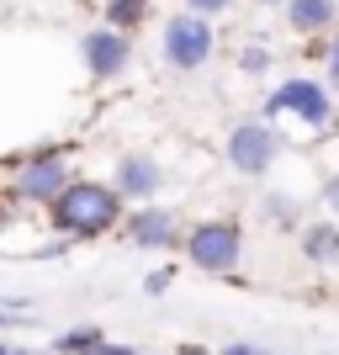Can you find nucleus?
I'll return each mask as SVG.
<instances>
[{
    "label": "nucleus",
    "instance_id": "f257e3e1",
    "mask_svg": "<svg viewBox=\"0 0 339 355\" xmlns=\"http://www.w3.org/2000/svg\"><path fill=\"white\" fill-rule=\"evenodd\" d=\"M53 223L74 239H96L117 223V196L106 186H96V180H69L64 196L53 202Z\"/></svg>",
    "mask_w": 339,
    "mask_h": 355
},
{
    "label": "nucleus",
    "instance_id": "f03ea898",
    "mask_svg": "<svg viewBox=\"0 0 339 355\" xmlns=\"http://www.w3.org/2000/svg\"><path fill=\"white\" fill-rule=\"evenodd\" d=\"M191 266L196 270H234L238 266V250H244V239H238V223L218 218V223H202L191 228Z\"/></svg>",
    "mask_w": 339,
    "mask_h": 355
},
{
    "label": "nucleus",
    "instance_id": "7ed1b4c3",
    "mask_svg": "<svg viewBox=\"0 0 339 355\" xmlns=\"http://www.w3.org/2000/svg\"><path fill=\"white\" fill-rule=\"evenodd\" d=\"M164 59L175 64V69H202L212 59V27H207L202 16H175L164 27Z\"/></svg>",
    "mask_w": 339,
    "mask_h": 355
},
{
    "label": "nucleus",
    "instance_id": "20e7f679",
    "mask_svg": "<svg viewBox=\"0 0 339 355\" xmlns=\"http://www.w3.org/2000/svg\"><path fill=\"white\" fill-rule=\"evenodd\" d=\"M228 159L244 175H266L270 159H276V133H270L266 122H238L234 138H228Z\"/></svg>",
    "mask_w": 339,
    "mask_h": 355
},
{
    "label": "nucleus",
    "instance_id": "39448f33",
    "mask_svg": "<svg viewBox=\"0 0 339 355\" xmlns=\"http://www.w3.org/2000/svg\"><path fill=\"white\" fill-rule=\"evenodd\" d=\"M80 53H85V69L96 74V80H112V74L128 69V59H133V43H128L117 27H101V32H85Z\"/></svg>",
    "mask_w": 339,
    "mask_h": 355
},
{
    "label": "nucleus",
    "instance_id": "423d86ee",
    "mask_svg": "<svg viewBox=\"0 0 339 355\" xmlns=\"http://www.w3.org/2000/svg\"><path fill=\"white\" fill-rule=\"evenodd\" d=\"M270 112H297L302 122L324 128L329 122V96H324V85H313V80H286V85L270 96Z\"/></svg>",
    "mask_w": 339,
    "mask_h": 355
},
{
    "label": "nucleus",
    "instance_id": "0eeeda50",
    "mask_svg": "<svg viewBox=\"0 0 339 355\" xmlns=\"http://www.w3.org/2000/svg\"><path fill=\"white\" fill-rule=\"evenodd\" d=\"M117 186L128 196H154L164 186V170H159V159H148V154H122V164H117Z\"/></svg>",
    "mask_w": 339,
    "mask_h": 355
},
{
    "label": "nucleus",
    "instance_id": "6e6552de",
    "mask_svg": "<svg viewBox=\"0 0 339 355\" xmlns=\"http://www.w3.org/2000/svg\"><path fill=\"white\" fill-rule=\"evenodd\" d=\"M16 186H21V196H32V202H37V196H64V186H69V180H64V164L48 154V159H32L27 170H21V180H16Z\"/></svg>",
    "mask_w": 339,
    "mask_h": 355
},
{
    "label": "nucleus",
    "instance_id": "1a4fd4ad",
    "mask_svg": "<svg viewBox=\"0 0 339 355\" xmlns=\"http://www.w3.org/2000/svg\"><path fill=\"white\" fill-rule=\"evenodd\" d=\"M128 239H133L138 250H170L175 244V218L170 212H138L128 223Z\"/></svg>",
    "mask_w": 339,
    "mask_h": 355
},
{
    "label": "nucleus",
    "instance_id": "9d476101",
    "mask_svg": "<svg viewBox=\"0 0 339 355\" xmlns=\"http://www.w3.org/2000/svg\"><path fill=\"white\" fill-rule=\"evenodd\" d=\"M334 0H292L286 6V21H292L297 32H318V27H329L334 21Z\"/></svg>",
    "mask_w": 339,
    "mask_h": 355
},
{
    "label": "nucleus",
    "instance_id": "9b49d317",
    "mask_svg": "<svg viewBox=\"0 0 339 355\" xmlns=\"http://www.w3.org/2000/svg\"><path fill=\"white\" fill-rule=\"evenodd\" d=\"M308 254H313V260H324V266H329V260H339V228L318 223V228L308 234Z\"/></svg>",
    "mask_w": 339,
    "mask_h": 355
},
{
    "label": "nucleus",
    "instance_id": "f8f14e48",
    "mask_svg": "<svg viewBox=\"0 0 339 355\" xmlns=\"http://www.w3.org/2000/svg\"><path fill=\"white\" fill-rule=\"evenodd\" d=\"M144 0H112V6H106V16H112V27H138V21H144Z\"/></svg>",
    "mask_w": 339,
    "mask_h": 355
},
{
    "label": "nucleus",
    "instance_id": "ddd939ff",
    "mask_svg": "<svg viewBox=\"0 0 339 355\" xmlns=\"http://www.w3.org/2000/svg\"><path fill=\"white\" fill-rule=\"evenodd\" d=\"M59 350H69V355L101 350V329H74V334H64V340H59Z\"/></svg>",
    "mask_w": 339,
    "mask_h": 355
},
{
    "label": "nucleus",
    "instance_id": "4468645a",
    "mask_svg": "<svg viewBox=\"0 0 339 355\" xmlns=\"http://www.w3.org/2000/svg\"><path fill=\"white\" fill-rule=\"evenodd\" d=\"M170 282H175V270H154V276H148V292H164V286H170Z\"/></svg>",
    "mask_w": 339,
    "mask_h": 355
},
{
    "label": "nucleus",
    "instance_id": "2eb2a0df",
    "mask_svg": "<svg viewBox=\"0 0 339 355\" xmlns=\"http://www.w3.org/2000/svg\"><path fill=\"white\" fill-rule=\"evenodd\" d=\"M186 6H191L196 16H212V11H223V6H228V0H186Z\"/></svg>",
    "mask_w": 339,
    "mask_h": 355
},
{
    "label": "nucleus",
    "instance_id": "dca6fc26",
    "mask_svg": "<svg viewBox=\"0 0 339 355\" xmlns=\"http://www.w3.org/2000/svg\"><path fill=\"white\" fill-rule=\"evenodd\" d=\"M266 64H270V59L260 53V48H250V53H244V69H266Z\"/></svg>",
    "mask_w": 339,
    "mask_h": 355
},
{
    "label": "nucleus",
    "instance_id": "f3484780",
    "mask_svg": "<svg viewBox=\"0 0 339 355\" xmlns=\"http://www.w3.org/2000/svg\"><path fill=\"white\" fill-rule=\"evenodd\" d=\"M324 202H329V207L339 212V175H334V180H329V186H324Z\"/></svg>",
    "mask_w": 339,
    "mask_h": 355
},
{
    "label": "nucleus",
    "instance_id": "a211bd4d",
    "mask_svg": "<svg viewBox=\"0 0 339 355\" xmlns=\"http://www.w3.org/2000/svg\"><path fill=\"white\" fill-rule=\"evenodd\" d=\"M329 80H334V90H339V43H334V53H329Z\"/></svg>",
    "mask_w": 339,
    "mask_h": 355
},
{
    "label": "nucleus",
    "instance_id": "6ab92c4d",
    "mask_svg": "<svg viewBox=\"0 0 339 355\" xmlns=\"http://www.w3.org/2000/svg\"><path fill=\"white\" fill-rule=\"evenodd\" d=\"M223 355H266V350H250V345H228Z\"/></svg>",
    "mask_w": 339,
    "mask_h": 355
},
{
    "label": "nucleus",
    "instance_id": "aec40b11",
    "mask_svg": "<svg viewBox=\"0 0 339 355\" xmlns=\"http://www.w3.org/2000/svg\"><path fill=\"white\" fill-rule=\"evenodd\" d=\"M11 324H21V318H11V313H0V329H11Z\"/></svg>",
    "mask_w": 339,
    "mask_h": 355
},
{
    "label": "nucleus",
    "instance_id": "412c9836",
    "mask_svg": "<svg viewBox=\"0 0 339 355\" xmlns=\"http://www.w3.org/2000/svg\"><path fill=\"white\" fill-rule=\"evenodd\" d=\"M106 355H138V350H106Z\"/></svg>",
    "mask_w": 339,
    "mask_h": 355
},
{
    "label": "nucleus",
    "instance_id": "4be33fe9",
    "mask_svg": "<svg viewBox=\"0 0 339 355\" xmlns=\"http://www.w3.org/2000/svg\"><path fill=\"white\" fill-rule=\"evenodd\" d=\"M0 355H16V350H6V345H0Z\"/></svg>",
    "mask_w": 339,
    "mask_h": 355
},
{
    "label": "nucleus",
    "instance_id": "5701e85b",
    "mask_svg": "<svg viewBox=\"0 0 339 355\" xmlns=\"http://www.w3.org/2000/svg\"><path fill=\"white\" fill-rule=\"evenodd\" d=\"M270 6H281V0H270ZM286 6H292V0H286Z\"/></svg>",
    "mask_w": 339,
    "mask_h": 355
},
{
    "label": "nucleus",
    "instance_id": "b1692460",
    "mask_svg": "<svg viewBox=\"0 0 339 355\" xmlns=\"http://www.w3.org/2000/svg\"><path fill=\"white\" fill-rule=\"evenodd\" d=\"M16 355H27V350H16Z\"/></svg>",
    "mask_w": 339,
    "mask_h": 355
}]
</instances>
